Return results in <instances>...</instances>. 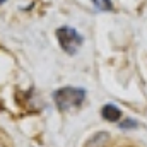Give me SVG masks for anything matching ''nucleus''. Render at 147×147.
<instances>
[{
	"mask_svg": "<svg viewBox=\"0 0 147 147\" xmlns=\"http://www.w3.org/2000/svg\"><path fill=\"white\" fill-rule=\"evenodd\" d=\"M101 116L106 120V121H120L121 118V110L116 108L115 105H105L101 108Z\"/></svg>",
	"mask_w": 147,
	"mask_h": 147,
	"instance_id": "obj_4",
	"label": "nucleus"
},
{
	"mask_svg": "<svg viewBox=\"0 0 147 147\" xmlns=\"http://www.w3.org/2000/svg\"><path fill=\"white\" fill-rule=\"evenodd\" d=\"M92 3L96 5V9H98V10H106V12L113 10L111 0H92Z\"/></svg>",
	"mask_w": 147,
	"mask_h": 147,
	"instance_id": "obj_5",
	"label": "nucleus"
},
{
	"mask_svg": "<svg viewBox=\"0 0 147 147\" xmlns=\"http://www.w3.org/2000/svg\"><path fill=\"white\" fill-rule=\"evenodd\" d=\"M120 127L121 128H137L139 127V123L135 121V120H123V121H120Z\"/></svg>",
	"mask_w": 147,
	"mask_h": 147,
	"instance_id": "obj_6",
	"label": "nucleus"
},
{
	"mask_svg": "<svg viewBox=\"0 0 147 147\" xmlns=\"http://www.w3.org/2000/svg\"><path fill=\"white\" fill-rule=\"evenodd\" d=\"M57 39L62 46V50L69 55H74L79 51V48L82 46V36L69 26H63L60 29H57Z\"/></svg>",
	"mask_w": 147,
	"mask_h": 147,
	"instance_id": "obj_2",
	"label": "nucleus"
},
{
	"mask_svg": "<svg viewBox=\"0 0 147 147\" xmlns=\"http://www.w3.org/2000/svg\"><path fill=\"white\" fill-rule=\"evenodd\" d=\"M110 140V134L108 132H96L94 135H91L86 142V147H105Z\"/></svg>",
	"mask_w": 147,
	"mask_h": 147,
	"instance_id": "obj_3",
	"label": "nucleus"
},
{
	"mask_svg": "<svg viewBox=\"0 0 147 147\" xmlns=\"http://www.w3.org/2000/svg\"><path fill=\"white\" fill-rule=\"evenodd\" d=\"M3 2H5V0H0V5H2V3H3Z\"/></svg>",
	"mask_w": 147,
	"mask_h": 147,
	"instance_id": "obj_7",
	"label": "nucleus"
},
{
	"mask_svg": "<svg viewBox=\"0 0 147 147\" xmlns=\"http://www.w3.org/2000/svg\"><path fill=\"white\" fill-rule=\"evenodd\" d=\"M86 99V91L82 87H60L53 92V101L60 111L77 110Z\"/></svg>",
	"mask_w": 147,
	"mask_h": 147,
	"instance_id": "obj_1",
	"label": "nucleus"
}]
</instances>
